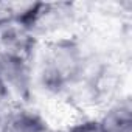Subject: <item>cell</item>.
I'll list each match as a JSON object with an SVG mask.
<instances>
[{
    "mask_svg": "<svg viewBox=\"0 0 132 132\" xmlns=\"http://www.w3.org/2000/svg\"><path fill=\"white\" fill-rule=\"evenodd\" d=\"M98 124L101 132H132V107L129 101L109 109Z\"/></svg>",
    "mask_w": 132,
    "mask_h": 132,
    "instance_id": "6da1fadb",
    "label": "cell"
},
{
    "mask_svg": "<svg viewBox=\"0 0 132 132\" xmlns=\"http://www.w3.org/2000/svg\"><path fill=\"white\" fill-rule=\"evenodd\" d=\"M0 132H45V127L37 117L28 112H16L5 118Z\"/></svg>",
    "mask_w": 132,
    "mask_h": 132,
    "instance_id": "7a4b0ae2",
    "label": "cell"
},
{
    "mask_svg": "<svg viewBox=\"0 0 132 132\" xmlns=\"http://www.w3.org/2000/svg\"><path fill=\"white\" fill-rule=\"evenodd\" d=\"M70 132H101L98 121H82L70 129Z\"/></svg>",
    "mask_w": 132,
    "mask_h": 132,
    "instance_id": "3957f363",
    "label": "cell"
},
{
    "mask_svg": "<svg viewBox=\"0 0 132 132\" xmlns=\"http://www.w3.org/2000/svg\"><path fill=\"white\" fill-rule=\"evenodd\" d=\"M6 86H5V82H3V79H2V76H0V106H2V103H3V100H5V96H6Z\"/></svg>",
    "mask_w": 132,
    "mask_h": 132,
    "instance_id": "277c9868",
    "label": "cell"
}]
</instances>
